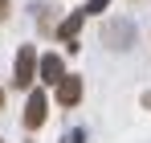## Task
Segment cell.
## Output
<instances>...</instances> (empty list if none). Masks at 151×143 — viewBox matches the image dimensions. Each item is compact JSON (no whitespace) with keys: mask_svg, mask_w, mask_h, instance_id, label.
Instances as JSON below:
<instances>
[{"mask_svg":"<svg viewBox=\"0 0 151 143\" xmlns=\"http://www.w3.org/2000/svg\"><path fill=\"white\" fill-rule=\"evenodd\" d=\"M33 78H37V53H33V45H21L17 66H12V82L17 86H29Z\"/></svg>","mask_w":151,"mask_h":143,"instance_id":"6da1fadb","label":"cell"},{"mask_svg":"<svg viewBox=\"0 0 151 143\" xmlns=\"http://www.w3.org/2000/svg\"><path fill=\"white\" fill-rule=\"evenodd\" d=\"M45 110H49L45 94H41V90H33V94H29V106H25V127H29V131H37V127L45 123Z\"/></svg>","mask_w":151,"mask_h":143,"instance_id":"7a4b0ae2","label":"cell"},{"mask_svg":"<svg viewBox=\"0 0 151 143\" xmlns=\"http://www.w3.org/2000/svg\"><path fill=\"white\" fill-rule=\"evenodd\" d=\"M37 78H41L45 86H57V82L65 78V74H61V57H57V53H45V57L37 61Z\"/></svg>","mask_w":151,"mask_h":143,"instance_id":"3957f363","label":"cell"},{"mask_svg":"<svg viewBox=\"0 0 151 143\" xmlns=\"http://www.w3.org/2000/svg\"><path fill=\"white\" fill-rule=\"evenodd\" d=\"M78 98H82V78L78 74H65L57 82V102L61 106H78Z\"/></svg>","mask_w":151,"mask_h":143,"instance_id":"277c9868","label":"cell"},{"mask_svg":"<svg viewBox=\"0 0 151 143\" xmlns=\"http://www.w3.org/2000/svg\"><path fill=\"white\" fill-rule=\"evenodd\" d=\"M82 21H86V12H74L70 21L57 29V37H61V41H74V37H78V29H82Z\"/></svg>","mask_w":151,"mask_h":143,"instance_id":"5b68a950","label":"cell"},{"mask_svg":"<svg viewBox=\"0 0 151 143\" xmlns=\"http://www.w3.org/2000/svg\"><path fill=\"white\" fill-rule=\"evenodd\" d=\"M106 4H110V0H86V8H82V12H86V17H98Z\"/></svg>","mask_w":151,"mask_h":143,"instance_id":"8992f818","label":"cell"},{"mask_svg":"<svg viewBox=\"0 0 151 143\" xmlns=\"http://www.w3.org/2000/svg\"><path fill=\"white\" fill-rule=\"evenodd\" d=\"M4 17H8V0H0V21H4Z\"/></svg>","mask_w":151,"mask_h":143,"instance_id":"52a82bcc","label":"cell"},{"mask_svg":"<svg viewBox=\"0 0 151 143\" xmlns=\"http://www.w3.org/2000/svg\"><path fill=\"white\" fill-rule=\"evenodd\" d=\"M0 106H4V90H0Z\"/></svg>","mask_w":151,"mask_h":143,"instance_id":"ba28073f","label":"cell"}]
</instances>
